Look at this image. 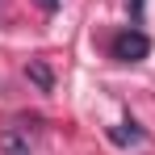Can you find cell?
<instances>
[{"label": "cell", "instance_id": "1", "mask_svg": "<svg viewBox=\"0 0 155 155\" xmlns=\"http://www.w3.org/2000/svg\"><path fill=\"white\" fill-rule=\"evenodd\" d=\"M113 59L117 63H143L147 54H151V38L143 34V29H122L117 38H113Z\"/></svg>", "mask_w": 155, "mask_h": 155}, {"label": "cell", "instance_id": "3", "mask_svg": "<svg viewBox=\"0 0 155 155\" xmlns=\"http://www.w3.org/2000/svg\"><path fill=\"white\" fill-rule=\"evenodd\" d=\"M25 76L38 84V92H51V88H54V76H51V67H46V63H29Z\"/></svg>", "mask_w": 155, "mask_h": 155}, {"label": "cell", "instance_id": "2", "mask_svg": "<svg viewBox=\"0 0 155 155\" xmlns=\"http://www.w3.org/2000/svg\"><path fill=\"white\" fill-rule=\"evenodd\" d=\"M0 151L4 155H34L29 151V138L21 130H0Z\"/></svg>", "mask_w": 155, "mask_h": 155}, {"label": "cell", "instance_id": "5", "mask_svg": "<svg viewBox=\"0 0 155 155\" xmlns=\"http://www.w3.org/2000/svg\"><path fill=\"white\" fill-rule=\"evenodd\" d=\"M38 4H42L46 13H54V8H59V0H38Z\"/></svg>", "mask_w": 155, "mask_h": 155}, {"label": "cell", "instance_id": "4", "mask_svg": "<svg viewBox=\"0 0 155 155\" xmlns=\"http://www.w3.org/2000/svg\"><path fill=\"white\" fill-rule=\"evenodd\" d=\"M130 13H134V21H143V0H130Z\"/></svg>", "mask_w": 155, "mask_h": 155}]
</instances>
